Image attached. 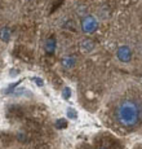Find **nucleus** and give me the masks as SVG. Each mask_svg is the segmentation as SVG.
I'll use <instances>...</instances> for the list:
<instances>
[{
    "label": "nucleus",
    "instance_id": "1",
    "mask_svg": "<svg viewBox=\"0 0 142 149\" xmlns=\"http://www.w3.org/2000/svg\"><path fill=\"white\" fill-rule=\"evenodd\" d=\"M116 125L125 130H132L142 121V101L134 97H123L114 108Z\"/></svg>",
    "mask_w": 142,
    "mask_h": 149
},
{
    "label": "nucleus",
    "instance_id": "2",
    "mask_svg": "<svg viewBox=\"0 0 142 149\" xmlns=\"http://www.w3.org/2000/svg\"><path fill=\"white\" fill-rule=\"evenodd\" d=\"M81 27H83V31L87 34H90L97 29V21H96L94 17L88 16L83 19V24H81Z\"/></svg>",
    "mask_w": 142,
    "mask_h": 149
},
{
    "label": "nucleus",
    "instance_id": "3",
    "mask_svg": "<svg viewBox=\"0 0 142 149\" xmlns=\"http://www.w3.org/2000/svg\"><path fill=\"white\" fill-rule=\"evenodd\" d=\"M118 57L121 60V61H129L130 57H132V54H130V51L128 47H120L118 51Z\"/></svg>",
    "mask_w": 142,
    "mask_h": 149
},
{
    "label": "nucleus",
    "instance_id": "4",
    "mask_svg": "<svg viewBox=\"0 0 142 149\" xmlns=\"http://www.w3.org/2000/svg\"><path fill=\"white\" fill-rule=\"evenodd\" d=\"M92 48H93V43L90 40H84L83 44H81V49H83V52H89Z\"/></svg>",
    "mask_w": 142,
    "mask_h": 149
},
{
    "label": "nucleus",
    "instance_id": "5",
    "mask_svg": "<svg viewBox=\"0 0 142 149\" xmlns=\"http://www.w3.org/2000/svg\"><path fill=\"white\" fill-rule=\"evenodd\" d=\"M47 51L49 53H52L53 51H54V40H53V39H49V40L47 42Z\"/></svg>",
    "mask_w": 142,
    "mask_h": 149
},
{
    "label": "nucleus",
    "instance_id": "6",
    "mask_svg": "<svg viewBox=\"0 0 142 149\" xmlns=\"http://www.w3.org/2000/svg\"><path fill=\"white\" fill-rule=\"evenodd\" d=\"M72 64H74V60L71 58V57L70 58H65L63 60V66L65 68H71L72 66Z\"/></svg>",
    "mask_w": 142,
    "mask_h": 149
},
{
    "label": "nucleus",
    "instance_id": "7",
    "mask_svg": "<svg viewBox=\"0 0 142 149\" xmlns=\"http://www.w3.org/2000/svg\"><path fill=\"white\" fill-rule=\"evenodd\" d=\"M56 125H57V127L58 128H65L66 127V121H65V119H58Z\"/></svg>",
    "mask_w": 142,
    "mask_h": 149
},
{
    "label": "nucleus",
    "instance_id": "8",
    "mask_svg": "<svg viewBox=\"0 0 142 149\" xmlns=\"http://www.w3.org/2000/svg\"><path fill=\"white\" fill-rule=\"evenodd\" d=\"M67 116H69L70 118L75 119V118H76V111L72 110V109H69V110H67Z\"/></svg>",
    "mask_w": 142,
    "mask_h": 149
},
{
    "label": "nucleus",
    "instance_id": "9",
    "mask_svg": "<svg viewBox=\"0 0 142 149\" xmlns=\"http://www.w3.org/2000/svg\"><path fill=\"white\" fill-rule=\"evenodd\" d=\"M63 97L65 99H67V97H70V90L67 87L63 88Z\"/></svg>",
    "mask_w": 142,
    "mask_h": 149
},
{
    "label": "nucleus",
    "instance_id": "10",
    "mask_svg": "<svg viewBox=\"0 0 142 149\" xmlns=\"http://www.w3.org/2000/svg\"><path fill=\"white\" fill-rule=\"evenodd\" d=\"M34 81H35L36 83H39V84H40V86L43 84V82H41V79H38V78H34Z\"/></svg>",
    "mask_w": 142,
    "mask_h": 149
}]
</instances>
